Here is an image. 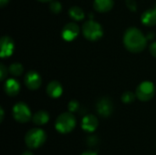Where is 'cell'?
Returning <instances> with one entry per match:
<instances>
[{
  "label": "cell",
  "mask_w": 156,
  "mask_h": 155,
  "mask_svg": "<svg viewBox=\"0 0 156 155\" xmlns=\"http://www.w3.org/2000/svg\"><path fill=\"white\" fill-rule=\"evenodd\" d=\"M123 43L125 48L133 53L142 52L147 43V38L136 27H130L126 30L123 36Z\"/></svg>",
  "instance_id": "obj_1"
},
{
  "label": "cell",
  "mask_w": 156,
  "mask_h": 155,
  "mask_svg": "<svg viewBox=\"0 0 156 155\" xmlns=\"http://www.w3.org/2000/svg\"><path fill=\"white\" fill-rule=\"evenodd\" d=\"M24 81H25L26 86L29 90H37L41 86V83H42L41 77L36 71H29V72H27L26 74V76H25Z\"/></svg>",
  "instance_id": "obj_8"
},
{
  "label": "cell",
  "mask_w": 156,
  "mask_h": 155,
  "mask_svg": "<svg viewBox=\"0 0 156 155\" xmlns=\"http://www.w3.org/2000/svg\"><path fill=\"white\" fill-rule=\"evenodd\" d=\"M4 115H5L4 110H3V108H1V109H0V122H3V120H4Z\"/></svg>",
  "instance_id": "obj_27"
},
{
  "label": "cell",
  "mask_w": 156,
  "mask_h": 155,
  "mask_svg": "<svg viewBox=\"0 0 156 155\" xmlns=\"http://www.w3.org/2000/svg\"><path fill=\"white\" fill-rule=\"evenodd\" d=\"M80 34V27L76 23L70 22L65 25V26L62 29V37L66 41H72L74 40L78 35Z\"/></svg>",
  "instance_id": "obj_9"
},
{
  "label": "cell",
  "mask_w": 156,
  "mask_h": 155,
  "mask_svg": "<svg viewBox=\"0 0 156 155\" xmlns=\"http://www.w3.org/2000/svg\"><path fill=\"white\" fill-rule=\"evenodd\" d=\"M155 92V88L153 82L144 81L136 89V97L142 101H148L154 96Z\"/></svg>",
  "instance_id": "obj_6"
},
{
  "label": "cell",
  "mask_w": 156,
  "mask_h": 155,
  "mask_svg": "<svg viewBox=\"0 0 156 155\" xmlns=\"http://www.w3.org/2000/svg\"><path fill=\"white\" fill-rule=\"evenodd\" d=\"M4 90H5V92L8 96L14 97L18 94L19 90H20V84L18 83L17 80H16L14 79H9L5 82Z\"/></svg>",
  "instance_id": "obj_12"
},
{
  "label": "cell",
  "mask_w": 156,
  "mask_h": 155,
  "mask_svg": "<svg viewBox=\"0 0 156 155\" xmlns=\"http://www.w3.org/2000/svg\"><path fill=\"white\" fill-rule=\"evenodd\" d=\"M62 92H63L62 86L58 81L53 80L48 83V85L47 87V93L49 97L54 98V99L58 98L61 96Z\"/></svg>",
  "instance_id": "obj_14"
},
{
  "label": "cell",
  "mask_w": 156,
  "mask_h": 155,
  "mask_svg": "<svg viewBox=\"0 0 156 155\" xmlns=\"http://www.w3.org/2000/svg\"><path fill=\"white\" fill-rule=\"evenodd\" d=\"M9 2V0H0V6L1 7H4L5 5H7Z\"/></svg>",
  "instance_id": "obj_26"
},
{
  "label": "cell",
  "mask_w": 156,
  "mask_h": 155,
  "mask_svg": "<svg viewBox=\"0 0 156 155\" xmlns=\"http://www.w3.org/2000/svg\"><path fill=\"white\" fill-rule=\"evenodd\" d=\"M97 138L95 137V136H91V137H90L89 139H88V143H89V144L90 145H95V144H97Z\"/></svg>",
  "instance_id": "obj_25"
},
{
  "label": "cell",
  "mask_w": 156,
  "mask_h": 155,
  "mask_svg": "<svg viewBox=\"0 0 156 155\" xmlns=\"http://www.w3.org/2000/svg\"><path fill=\"white\" fill-rule=\"evenodd\" d=\"M135 97H136V94H134V93H133L131 91H126V92H124L122 94V102L129 104V103H132V102L134 101Z\"/></svg>",
  "instance_id": "obj_19"
},
{
  "label": "cell",
  "mask_w": 156,
  "mask_h": 155,
  "mask_svg": "<svg viewBox=\"0 0 156 155\" xmlns=\"http://www.w3.org/2000/svg\"><path fill=\"white\" fill-rule=\"evenodd\" d=\"M8 70L11 75H13L15 77H18L23 72V66L20 63H13L10 65Z\"/></svg>",
  "instance_id": "obj_18"
},
{
  "label": "cell",
  "mask_w": 156,
  "mask_h": 155,
  "mask_svg": "<svg viewBox=\"0 0 156 155\" xmlns=\"http://www.w3.org/2000/svg\"><path fill=\"white\" fill-rule=\"evenodd\" d=\"M46 132L39 128H34L28 131L25 136L26 145L30 149H37L46 142Z\"/></svg>",
  "instance_id": "obj_2"
},
{
  "label": "cell",
  "mask_w": 156,
  "mask_h": 155,
  "mask_svg": "<svg viewBox=\"0 0 156 155\" xmlns=\"http://www.w3.org/2000/svg\"><path fill=\"white\" fill-rule=\"evenodd\" d=\"M7 76V69L4 64H0V79L3 81L5 80V77Z\"/></svg>",
  "instance_id": "obj_22"
},
{
  "label": "cell",
  "mask_w": 156,
  "mask_h": 155,
  "mask_svg": "<svg viewBox=\"0 0 156 155\" xmlns=\"http://www.w3.org/2000/svg\"><path fill=\"white\" fill-rule=\"evenodd\" d=\"M49 9L51 12H53L54 14H58L61 11L62 9V5L58 1H52L49 5Z\"/></svg>",
  "instance_id": "obj_20"
},
{
  "label": "cell",
  "mask_w": 156,
  "mask_h": 155,
  "mask_svg": "<svg viewBox=\"0 0 156 155\" xmlns=\"http://www.w3.org/2000/svg\"><path fill=\"white\" fill-rule=\"evenodd\" d=\"M21 155H33V153L31 152H29V151H27V152H24Z\"/></svg>",
  "instance_id": "obj_29"
},
{
  "label": "cell",
  "mask_w": 156,
  "mask_h": 155,
  "mask_svg": "<svg viewBox=\"0 0 156 155\" xmlns=\"http://www.w3.org/2000/svg\"><path fill=\"white\" fill-rule=\"evenodd\" d=\"M81 155H98L96 153L94 152H90V151H87V152H84Z\"/></svg>",
  "instance_id": "obj_28"
},
{
  "label": "cell",
  "mask_w": 156,
  "mask_h": 155,
  "mask_svg": "<svg viewBox=\"0 0 156 155\" xmlns=\"http://www.w3.org/2000/svg\"><path fill=\"white\" fill-rule=\"evenodd\" d=\"M38 1H40V2H49L51 0H38Z\"/></svg>",
  "instance_id": "obj_30"
},
{
  "label": "cell",
  "mask_w": 156,
  "mask_h": 155,
  "mask_svg": "<svg viewBox=\"0 0 156 155\" xmlns=\"http://www.w3.org/2000/svg\"><path fill=\"white\" fill-rule=\"evenodd\" d=\"M48 120H49V115L45 111H39L36 112L32 117L33 122L37 125H44L48 122Z\"/></svg>",
  "instance_id": "obj_16"
},
{
  "label": "cell",
  "mask_w": 156,
  "mask_h": 155,
  "mask_svg": "<svg viewBox=\"0 0 156 155\" xmlns=\"http://www.w3.org/2000/svg\"><path fill=\"white\" fill-rule=\"evenodd\" d=\"M150 52H151V54L156 58V42H154L153 44H151V46H150Z\"/></svg>",
  "instance_id": "obj_24"
},
{
  "label": "cell",
  "mask_w": 156,
  "mask_h": 155,
  "mask_svg": "<svg viewBox=\"0 0 156 155\" xmlns=\"http://www.w3.org/2000/svg\"><path fill=\"white\" fill-rule=\"evenodd\" d=\"M98 113L104 118H108L112 115L113 111V105L110 99L108 98H101L96 105Z\"/></svg>",
  "instance_id": "obj_7"
},
{
  "label": "cell",
  "mask_w": 156,
  "mask_h": 155,
  "mask_svg": "<svg viewBox=\"0 0 156 155\" xmlns=\"http://www.w3.org/2000/svg\"><path fill=\"white\" fill-rule=\"evenodd\" d=\"M126 5L128 6V8L132 11H136V7H137V4L134 0H126Z\"/></svg>",
  "instance_id": "obj_23"
},
{
  "label": "cell",
  "mask_w": 156,
  "mask_h": 155,
  "mask_svg": "<svg viewBox=\"0 0 156 155\" xmlns=\"http://www.w3.org/2000/svg\"><path fill=\"white\" fill-rule=\"evenodd\" d=\"M0 48H1L0 50L1 58H7L11 56L15 48V44L13 39L7 36L2 37L0 40Z\"/></svg>",
  "instance_id": "obj_10"
},
{
  "label": "cell",
  "mask_w": 156,
  "mask_h": 155,
  "mask_svg": "<svg viewBox=\"0 0 156 155\" xmlns=\"http://www.w3.org/2000/svg\"><path fill=\"white\" fill-rule=\"evenodd\" d=\"M13 117L20 123H26L31 119V111L28 106L24 102H18L13 107Z\"/></svg>",
  "instance_id": "obj_5"
},
{
  "label": "cell",
  "mask_w": 156,
  "mask_h": 155,
  "mask_svg": "<svg viewBox=\"0 0 156 155\" xmlns=\"http://www.w3.org/2000/svg\"><path fill=\"white\" fill-rule=\"evenodd\" d=\"M98 125H99L98 119L92 114L86 115L81 122V127L87 132H93L97 129Z\"/></svg>",
  "instance_id": "obj_11"
},
{
  "label": "cell",
  "mask_w": 156,
  "mask_h": 155,
  "mask_svg": "<svg viewBox=\"0 0 156 155\" xmlns=\"http://www.w3.org/2000/svg\"><path fill=\"white\" fill-rule=\"evenodd\" d=\"M69 16L72 19H74L76 21H80V20L83 19L84 16H85L84 11L80 7H79V6H72V7H70L69 10Z\"/></svg>",
  "instance_id": "obj_17"
},
{
  "label": "cell",
  "mask_w": 156,
  "mask_h": 155,
  "mask_svg": "<svg viewBox=\"0 0 156 155\" xmlns=\"http://www.w3.org/2000/svg\"><path fill=\"white\" fill-rule=\"evenodd\" d=\"M76 126V119L71 112L61 113L56 120L55 128L60 133H69Z\"/></svg>",
  "instance_id": "obj_3"
},
{
  "label": "cell",
  "mask_w": 156,
  "mask_h": 155,
  "mask_svg": "<svg viewBox=\"0 0 156 155\" xmlns=\"http://www.w3.org/2000/svg\"><path fill=\"white\" fill-rule=\"evenodd\" d=\"M82 33L87 39L91 41H96L102 37L103 30L101 26L98 22L90 20L83 24Z\"/></svg>",
  "instance_id": "obj_4"
},
{
  "label": "cell",
  "mask_w": 156,
  "mask_h": 155,
  "mask_svg": "<svg viewBox=\"0 0 156 155\" xmlns=\"http://www.w3.org/2000/svg\"><path fill=\"white\" fill-rule=\"evenodd\" d=\"M79 108H80V103L77 100H70L68 105V109L69 112H75L79 110Z\"/></svg>",
  "instance_id": "obj_21"
},
{
  "label": "cell",
  "mask_w": 156,
  "mask_h": 155,
  "mask_svg": "<svg viewBox=\"0 0 156 155\" xmlns=\"http://www.w3.org/2000/svg\"><path fill=\"white\" fill-rule=\"evenodd\" d=\"M114 5L113 0H94L93 6L95 10L101 13L110 11Z\"/></svg>",
  "instance_id": "obj_15"
},
{
  "label": "cell",
  "mask_w": 156,
  "mask_h": 155,
  "mask_svg": "<svg viewBox=\"0 0 156 155\" xmlns=\"http://www.w3.org/2000/svg\"><path fill=\"white\" fill-rule=\"evenodd\" d=\"M143 24L148 26H153L156 25V5L154 8H150L144 11L141 16Z\"/></svg>",
  "instance_id": "obj_13"
}]
</instances>
